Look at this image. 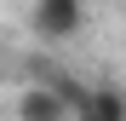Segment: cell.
<instances>
[{"instance_id": "6da1fadb", "label": "cell", "mask_w": 126, "mask_h": 121, "mask_svg": "<svg viewBox=\"0 0 126 121\" xmlns=\"http://www.w3.org/2000/svg\"><path fill=\"white\" fill-rule=\"evenodd\" d=\"M80 17H86L80 0H34V35L40 40H69L80 29Z\"/></svg>"}, {"instance_id": "7a4b0ae2", "label": "cell", "mask_w": 126, "mask_h": 121, "mask_svg": "<svg viewBox=\"0 0 126 121\" xmlns=\"http://www.w3.org/2000/svg\"><path fill=\"white\" fill-rule=\"evenodd\" d=\"M17 115L23 121H63V92H23Z\"/></svg>"}]
</instances>
